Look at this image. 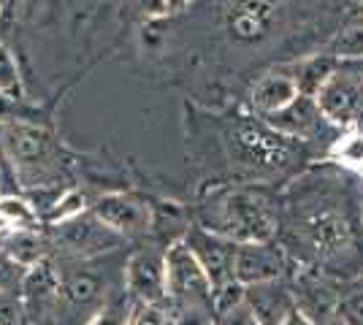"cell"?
<instances>
[{"label":"cell","mask_w":363,"mask_h":325,"mask_svg":"<svg viewBox=\"0 0 363 325\" xmlns=\"http://www.w3.org/2000/svg\"><path fill=\"white\" fill-rule=\"evenodd\" d=\"M244 307L260 325H282L288 314L296 312V295L288 277L250 285L244 295Z\"/></svg>","instance_id":"14"},{"label":"cell","mask_w":363,"mask_h":325,"mask_svg":"<svg viewBox=\"0 0 363 325\" xmlns=\"http://www.w3.org/2000/svg\"><path fill=\"white\" fill-rule=\"evenodd\" d=\"M0 155L14 173L19 193H35L68 185L71 152L46 122L16 120L0 127Z\"/></svg>","instance_id":"2"},{"label":"cell","mask_w":363,"mask_h":325,"mask_svg":"<svg viewBox=\"0 0 363 325\" xmlns=\"http://www.w3.org/2000/svg\"><path fill=\"white\" fill-rule=\"evenodd\" d=\"M0 325H33L19 295H0Z\"/></svg>","instance_id":"29"},{"label":"cell","mask_w":363,"mask_h":325,"mask_svg":"<svg viewBox=\"0 0 363 325\" xmlns=\"http://www.w3.org/2000/svg\"><path fill=\"white\" fill-rule=\"evenodd\" d=\"M323 325H347V323H342V320H339V317H331V320H328V323H323Z\"/></svg>","instance_id":"37"},{"label":"cell","mask_w":363,"mask_h":325,"mask_svg":"<svg viewBox=\"0 0 363 325\" xmlns=\"http://www.w3.org/2000/svg\"><path fill=\"white\" fill-rule=\"evenodd\" d=\"M3 252L16 261L22 268H33V266L44 263L52 258V244L46 228H33V231H11L3 236Z\"/></svg>","instance_id":"18"},{"label":"cell","mask_w":363,"mask_h":325,"mask_svg":"<svg viewBox=\"0 0 363 325\" xmlns=\"http://www.w3.org/2000/svg\"><path fill=\"white\" fill-rule=\"evenodd\" d=\"M44 325H52V323H44Z\"/></svg>","instance_id":"40"},{"label":"cell","mask_w":363,"mask_h":325,"mask_svg":"<svg viewBox=\"0 0 363 325\" xmlns=\"http://www.w3.org/2000/svg\"><path fill=\"white\" fill-rule=\"evenodd\" d=\"M182 241L187 244V249L196 255V261L201 263V268L206 271V277L212 282V287H220L233 279V258H236V244L212 233L206 228H201L198 222H190L184 233H182Z\"/></svg>","instance_id":"12"},{"label":"cell","mask_w":363,"mask_h":325,"mask_svg":"<svg viewBox=\"0 0 363 325\" xmlns=\"http://www.w3.org/2000/svg\"><path fill=\"white\" fill-rule=\"evenodd\" d=\"M196 222L233 244L272 241L279 231V198L266 182L217 185L198 203Z\"/></svg>","instance_id":"1"},{"label":"cell","mask_w":363,"mask_h":325,"mask_svg":"<svg viewBox=\"0 0 363 325\" xmlns=\"http://www.w3.org/2000/svg\"><path fill=\"white\" fill-rule=\"evenodd\" d=\"M130 325H174V317L168 307H155V304H136Z\"/></svg>","instance_id":"30"},{"label":"cell","mask_w":363,"mask_h":325,"mask_svg":"<svg viewBox=\"0 0 363 325\" xmlns=\"http://www.w3.org/2000/svg\"><path fill=\"white\" fill-rule=\"evenodd\" d=\"M133 309H136V301L125 293V287H120L111 293V298L101 309L95 312V317L87 325H130Z\"/></svg>","instance_id":"24"},{"label":"cell","mask_w":363,"mask_h":325,"mask_svg":"<svg viewBox=\"0 0 363 325\" xmlns=\"http://www.w3.org/2000/svg\"><path fill=\"white\" fill-rule=\"evenodd\" d=\"M90 195L84 193V190H79V187H68L65 193H62L57 203L46 212L44 217V228H52V225H62V222H71L76 217H82L84 212H90Z\"/></svg>","instance_id":"23"},{"label":"cell","mask_w":363,"mask_h":325,"mask_svg":"<svg viewBox=\"0 0 363 325\" xmlns=\"http://www.w3.org/2000/svg\"><path fill=\"white\" fill-rule=\"evenodd\" d=\"M122 287L136 304L166 307V249H136L122 263Z\"/></svg>","instance_id":"9"},{"label":"cell","mask_w":363,"mask_h":325,"mask_svg":"<svg viewBox=\"0 0 363 325\" xmlns=\"http://www.w3.org/2000/svg\"><path fill=\"white\" fill-rule=\"evenodd\" d=\"M217 325H260V323L250 314L247 307H239V309H233L225 317H217Z\"/></svg>","instance_id":"31"},{"label":"cell","mask_w":363,"mask_h":325,"mask_svg":"<svg viewBox=\"0 0 363 325\" xmlns=\"http://www.w3.org/2000/svg\"><path fill=\"white\" fill-rule=\"evenodd\" d=\"M315 101H318L323 117L336 130L363 127V76L347 62H339V68L320 87Z\"/></svg>","instance_id":"7"},{"label":"cell","mask_w":363,"mask_h":325,"mask_svg":"<svg viewBox=\"0 0 363 325\" xmlns=\"http://www.w3.org/2000/svg\"><path fill=\"white\" fill-rule=\"evenodd\" d=\"M290 287H293V295H296V309L303 312L309 320L323 325L328 323L331 317H336L339 293L320 277V271L306 268L301 274H296V279L290 282Z\"/></svg>","instance_id":"15"},{"label":"cell","mask_w":363,"mask_h":325,"mask_svg":"<svg viewBox=\"0 0 363 325\" xmlns=\"http://www.w3.org/2000/svg\"><path fill=\"white\" fill-rule=\"evenodd\" d=\"M6 233H11V231H9V222H6L3 215H0V236H6Z\"/></svg>","instance_id":"35"},{"label":"cell","mask_w":363,"mask_h":325,"mask_svg":"<svg viewBox=\"0 0 363 325\" xmlns=\"http://www.w3.org/2000/svg\"><path fill=\"white\" fill-rule=\"evenodd\" d=\"M212 282L187 244L177 239L166 247V307L171 314H212Z\"/></svg>","instance_id":"5"},{"label":"cell","mask_w":363,"mask_h":325,"mask_svg":"<svg viewBox=\"0 0 363 325\" xmlns=\"http://www.w3.org/2000/svg\"><path fill=\"white\" fill-rule=\"evenodd\" d=\"M336 317L347 325H363V274L352 279L347 287L339 293Z\"/></svg>","instance_id":"25"},{"label":"cell","mask_w":363,"mask_h":325,"mask_svg":"<svg viewBox=\"0 0 363 325\" xmlns=\"http://www.w3.org/2000/svg\"><path fill=\"white\" fill-rule=\"evenodd\" d=\"M358 16H363V0H358Z\"/></svg>","instance_id":"38"},{"label":"cell","mask_w":363,"mask_h":325,"mask_svg":"<svg viewBox=\"0 0 363 325\" xmlns=\"http://www.w3.org/2000/svg\"><path fill=\"white\" fill-rule=\"evenodd\" d=\"M223 144L230 166L252 176H279L306 157V144L277 133L257 114H233L223 127Z\"/></svg>","instance_id":"3"},{"label":"cell","mask_w":363,"mask_h":325,"mask_svg":"<svg viewBox=\"0 0 363 325\" xmlns=\"http://www.w3.org/2000/svg\"><path fill=\"white\" fill-rule=\"evenodd\" d=\"M325 157H328V163L339 166V169L363 173V127L339 130V136L325 149Z\"/></svg>","instance_id":"20"},{"label":"cell","mask_w":363,"mask_h":325,"mask_svg":"<svg viewBox=\"0 0 363 325\" xmlns=\"http://www.w3.org/2000/svg\"><path fill=\"white\" fill-rule=\"evenodd\" d=\"M288 74L296 79L298 84V93L315 98L320 93V87L333 76V71L339 68V60L331 57L328 52H320V55H306V57H298V60L285 62Z\"/></svg>","instance_id":"19"},{"label":"cell","mask_w":363,"mask_h":325,"mask_svg":"<svg viewBox=\"0 0 363 325\" xmlns=\"http://www.w3.org/2000/svg\"><path fill=\"white\" fill-rule=\"evenodd\" d=\"M260 120L266 125H272L277 133H282V136H288L293 141H301L306 147L320 139H325L328 147H331V141L339 136V130L323 117L318 101L309 98V95H298L293 103H288L279 111H274L269 117H260Z\"/></svg>","instance_id":"10"},{"label":"cell","mask_w":363,"mask_h":325,"mask_svg":"<svg viewBox=\"0 0 363 325\" xmlns=\"http://www.w3.org/2000/svg\"><path fill=\"white\" fill-rule=\"evenodd\" d=\"M57 293H60V266H57L55 258H49L44 263L28 268L19 298L25 301V309L30 314L33 325H44V323L55 325Z\"/></svg>","instance_id":"13"},{"label":"cell","mask_w":363,"mask_h":325,"mask_svg":"<svg viewBox=\"0 0 363 325\" xmlns=\"http://www.w3.org/2000/svg\"><path fill=\"white\" fill-rule=\"evenodd\" d=\"M0 252H3V236H0Z\"/></svg>","instance_id":"39"},{"label":"cell","mask_w":363,"mask_h":325,"mask_svg":"<svg viewBox=\"0 0 363 325\" xmlns=\"http://www.w3.org/2000/svg\"><path fill=\"white\" fill-rule=\"evenodd\" d=\"M190 3H193V0H163L166 14H179L184 8H190Z\"/></svg>","instance_id":"32"},{"label":"cell","mask_w":363,"mask_h":325,"mask_svg":"<svg viewBox=\"0 0 363 325\" xmlns=\"http://www.w3.org/2000/svg\"><path fill=\"white\" fill-rule=\"evenodd\" d=\"M46 236H49V244H52V258L57 263L98 261V258L111 255V252H117L128 244L120 233L106 228L92 212H84L71 222L46 228Z\"/></svg>","instance_id":"6"},{"label":"cell","mask_w":363,"mask_h":325,"mask_svg":"<svg viewBox=\"0 0 363 325\" xmlns=\"http://www.w3.org/2000/svg\"><path fill=\"white\" fill-rule=\"evenodd\" d=\"M28 268L11 261L6 252H0V295H19Z\"/></svg>","instance_id":"28"},{"label":"cell","mask_w":363,"mask_h":325,"mask_svg":"<svg viewBox=\"0 0 363 325\" xmlns=\"http://www.w3.org/2000/svg\"><path fill=\"white\" fill-rule=\"evenodd\" d=\"M288 249L277 239L272 241H250V244H236V258H233V279L242 282L244 287L257 285V282H272V279L288 277Z\"/></svg>","instance_id":"11"},{"label":"cell","mask_w":363,"mask_h":325,"mask_svg":"<svg viewBox=\"0 0 363 325\" xmlns=\"http://www.w3.org/2000/svg\"><path fill=\"white\" fill-rule=\"evenodd\" d=\"M282 325H318V323H315V320H309V317H306L303 312L296 309L293 314H288V320H285Z\"/></svg>","instance_id":"33"},{"label":"cell","mask_w":363,"mask_h":325,"mask_svg":"<svg viewBox=\"0 0 363 325\" xmlns=\"http://www.w3.org/2000/svg\"><path fill=\"white\" fill-rule=\"evenodd\" d=\"M0 215L9 222V231L44 228L41 215L35 212V206H33L25 193H6V195H0Z\"/></svg>","instance_id":"21"},{"label":"cell","mask_w":363,"mask_h":325,"mask_svg":"<svg viewBox=\"0 0 363 325\" xmlns=\"http://www.w3.org/2000/svg\"><path fill=\"white\" fill-rule=\"evenodd\" d=\"M244 295H247V287H244L242 282H236V279H230L225 285L214 287V293H212L214 320H217V317H225V314H230L233 309L244 307Z\"/></svg>","instance_id":"27"},{"label":"cell","mask_w":363,"mask_h":325,"mask_svg":"<svg viewBox=\"0 0 363 325\" xmlns=\"http://www.w3.org/2000/svg\"><path fill=\"white\" fill-rule=\"evenodd\" d=\"M328 55L339 62L363 60V16H352L342 25V30L333 35Z\"/></svg>","instance_id":"22"},{"label":"cell","mask_w":363,"mask_h":325,"mask_svg":"<svg viewBox=\"0 0 363 325\" xmlns=\"http://www.w3.org/2000/svg\"><path fill=\"white\" fill-rule=\"evenodd\" d=\"M90 212L106 228L120 233L125 241L141 239L155 228V206H150L147 198L128 190H108L92 198Z\"/></svg>","instance_id":"8"},{"label":"cell","mask_w":363,"mask_h":325,"mask_svg":"<svg viewBox=\"0 0 363 325\" xmlns=\"http://www.w3.org/2000/svg\"><path fill=\"white\" fill-rule=\"evenodd\" d=\"M101 261V258H98ZM60 266V293L55 304V325H87L95 312L106 304L114 290L106 274L95 268V261Z\"/></svg>","instance_id":"4"},{"label":"cell","mask_w":363,"mask_h":325,"mask_svg":"<svg viewBox=\"0 0 363 325\" xmlns=\"http://www.w3.org/2000/svg\"><path fill=\"white\" fill-rule=\"evenodd\" d=\"M277 0H239L230 8L228 30L236 41H255L272 28Z\"/></svg>","instance_id":"17"},{"label":"cell","mask_w":363,"mask_h":325,"mask_svg":"<svg viewBox=\"0 0 363 325\" xmlns=\"http://www.w3.org/2000/svg\"><path fill=\"white\" fill-rule=\"evenodd\" d=\"M3 176H6V163H3V155H0V195L6 193L3 187H6V182H3Z\"/></svg>","instance_id":"34"},{"label":"cell","mask_w":363,"mask_h":325,"mask_svg":"<svg viewBox=\"0 0 363 325\" xmlns=\"http://www.w3.org/2000/svg\"><path fill=\"white\" fill-rule=\"evenodd\" d=\"M298 84L296 79L288 74L285 65H277L272 71H266L263 76L257 79L250 90V111L257 117H269L274 111L285 108L288 103H293L298 98Z\"/></svg>","instance_id":"16"},{"label":"cell","mask_w":363,"mask_h":325,"mask_svg":"<svg viewBox=\"0 0 363 325\" xmlns=\"http://www.w3.org/2000/svg\"><path fill=\"white\" fill-rule=\"evenodd\" d=\"M347 65H352V68H355V71H358V74L363 76V60H358V62H347Z\"/></svg>","instance_id":"36"},{"label":"cell","mask_w":363,"mask_h":325,"mask_svg":"<svg viewBox=\"0 0 363 325\" xmlns=\"http://www.w3.org/2000/svg\"><path fill=\"white\" fill-rule=\"evenodd\" d=\"M0 93L25 98V81H22V74H19L14 52L3 41H0Z\"/></svg>","instance_id":"26"},{"label":"cell","mask_w":363,"mask_h":325,"mask_svg":"<svg viewBox=\"0 0 363 325\" xmlns=\"http://www.w3.org/2000/svg\"><path fill=\"white\" fill-rule=\"evenodd\" d=\"M0 3H6V0H0Z\"/></svg>","instance_id":"41"}]
</instances>
